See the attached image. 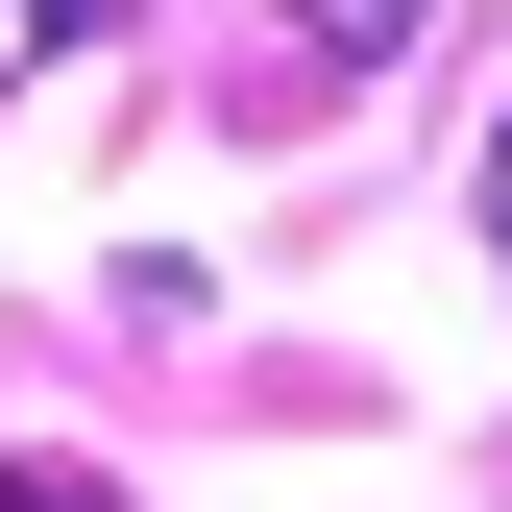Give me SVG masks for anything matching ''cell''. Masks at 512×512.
<instances>
[{
	"label": "cell",
	"mask_w": 512,
	"mask_h": 512,
	"mask_svg": "<svg viewBox=\"0 0 512 512\" xmlns=\"http://www.w3.org/2000/svg\"><path fill=\"white\" fill-rule=\"evenodd\" d=\"M293 25H317V49H342V74H366V49H415V25H439V0H293Z\"/></svg>",
	"instance_id": "obj_1"
},
{
	"label": "cell",
	"mask_w": 512,
	"mask_h": 512,
	"mask_svg": "<svg viewBox=\"0 0 512 512\" xmlns=\"http://www.w3.org/2000/svg\"><path fill=\"white\" fill-rule=\"evenodd\" d=\"M488 244H512V122H488Z\"/></svg>",
	"instance_id": "obj_3"
},
{
	"label": "cell",
	"mask_w": 512,
	"mask_h": 512,
	"mask_svg": "<svg viewBox=\"0 0 512 512\" xmlns=\"http://www.w3.org/2000/svg\"><path fill=\"white\" fill-rule=\"evenodd\" d=\"M122 25V0H0V49H98Z\"/></svg>",
	"instance_id": "obj_2"
}]
</instances>
